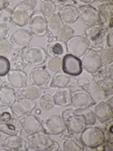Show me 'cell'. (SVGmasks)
Here are the masks:
<instances>
[{
	"mask_svg": "<svg viewBox=\"0 0 113 151\" xmlns=\"http://www.w3.org/2000/svg\"><path fill=\"white\" fill-rule=\"evenodd\" d=\"M37 5L36 0H25L18 4L12 9L11 23L17 27H24L28 25L32 16L34 15V9Z\"/></svg>",
	"mask_w": 113,
	"mask_h": 151,
	"instance_id": "obj_1",
	"label": "cell"
},
{
	"mask_svg": "<svg viewBox=\"0 0 113 151\" xmlns=\"http://www.w3.org/2000/svg\"><path fill=\"white\" fill-rule=\"evenodd\" d=\"M80 144L88 148H97L105 142V132L101 127L89 126L80 132Z\"/></svg>",
	"mask_w": 113,
	"mask_h": 151,
	"instance_id": "obj_2",
	"label": "cell"
},
{
	"mask_svg": "<svg viewBox=\"0 0 113 151\" xmlns=\"http://www.w3.org/2000/svg\"><path fill=\"white\" fill-rule=\"evenodd\" d=\"M26 141L29 145V148L34 150L45 151V150H58L59 144L58 142L51 139L49 134L44 131H39L35 134L27 135Z\"/></svg>",
	"mask_w": 113,
	"mask_h": 151,
	"instance_id": "obj_3",
	"label": "cell"
},
{
	"mask_svg": "<svg viewBox=\"0 0 113 151\" xmlns=\"http://www.w3.org/2000/svg\"><path fill=\"white\" fill-rule=\"evenodd\" d=\"M73 107L66 109V110L62 111L61 116L65 120L66 125H67V129L71 133L78 134L87 127V125L85 123L84 117L82 115L74 114L73 112Z\"/></svg>",
	"mask_w": 113,
	"mask_h": 151,
	"instance_id": "obj_4",
	"label": "cell"
},
{
	"mask_svg": "<svg viewBox=\"0 0 113 151\" xmlns=\"http://www.w3.org/2000/svg\"><path fill=\"white\" fill-rule=\"evenodd\" d=\"M42 129L49 135H59L66 127V122L60 114H52L41 121Z\"/></svg>",
	"mask_w": 113,
	"mask_h": 151,
	"instance_id": "obj_5",
	"label": "cell"
},
{
	"mask_svg": "<svg viewBox=\"0 0 113 151\" xmlns=\"http://www.w3.org/2000/svg\"><path fill=\"white\" fill-rule=\"evenodd\" d=\"M107 34V30L105 29L102 25H95L89 27L86 31H85V38L88 40L91 46H92V49L100 52L99 50L103 49V42H104V37Z\"/></svg>",
	"mask_w": 113,
	"mask_h": 151,
	"instance_id": "obj_6",
	"label": "cell"
},
{
	"mask_svg": "<svg viewBox=\"0 0 113 151\" xmlns=\"http://www.w3.org/2000/svg\"><path fill=\"white\" fill-rule=\"evenodd\" d=\"M66 48H67L69 54L80 58V57H83L87 53V51L91 48V45L85 38V36L77 35L74 36L69 41L66 42Z\"/></svg>",
	"mask_w": 113,
	"mask_h": 151,
	"instance_id": "obj_7",
	"label": "cell"
},
{
	"mask_svg": "<svg viewBox=\"0 0 113 151\" xmlns=\"http://www.w3.org/2000/svg\"><path fill=\"white\" fill-rule=\"evenodd\" d=\"M82 68L89 74H94L103 65L100 52L89 48L81 60Z\"/></svg>",
	"mask_w": 113,
	"mask_h": 151,
	"instance_id": "obj_8",
	"label": "cell"
},
{
	"mask_svg": "<svg viewBox=\"0 0 113 151\" xmlns=\"http://www.w3.org/2000/svg\"><path fill=\"white\" fill-rule=\"evenodd\" d=\"M62 71L70 77L80 76L83 71L81 60L69 53L65 54L62 58Z\"/></svg>",
	"mask_w": 113,
	"mask_h": 151,
	"instance_id": "obj_9",
	"label": "cell"
},
{
	"mask_svg": "<svg viewBox=\"0 0 113 151\" xmlns=\"http://www.w3.org/2000/svg\"><path fill=\"white\" fill-rule=\"evenodd\" d=\"M46 59V51L41 47H27L23 51V60L26 64L40 65L44 63Z\"/></svg>",
	"mask_w": 113,
	"mask_h": 151,
	"instance_id": "obj_10",
	"label": "cell"
},
{
	"mask_svg": "<svg viewBox=\"0 0 113 151\" xmlns=\"http://www.w3.org/2000/svg\"><path fill=\"white\" fill-rule=\"evenodd\" d=\"M77 8L78 12V18H80V20L85 25L92 27L100 24V17H99L96 8L92 7V5H81Z\"/></svg>",
	"mask_w": 113,
	"mask_h": 151,
	"instance_id": "obj_11",
	"label": "cell"
},
{
	"mask_svg": "<svg viewBox=\"0 0 113 151\" xmlns=\"http://www.w3.org/2000/svg\"><path fill=\"white\" fill-rule=\"evenodd\" d=\"M71 105L74 109L89 108L95 105V100L89 93L83 90H78L71 93Z\"/></svg>",
	"mask_w": 113,
	"mask_h": 151,
	"instance_id": "obj_12",
	"label": "cell"
},
{
	"mask_svg": "<svg viewBox=\"0 0 113 151\" xmlns=\"http://www.w3.org/2000/svg\"><path fill=\"white\" fill-rule=\"evenodd\" d=\"M19 122L22 129L26 132L27 135L35 134L37 132L42 130L41 120L35 114H26L21 118H19Z\"/></svg>",
	"mask_w": 113,
	"mask_h": 151,
	"instance_id": "obj_13",
	"label": "cell"
},
{
	"mask_svg": "<svg viewBox=\"0 0 113 151\" xmlns=\"http://www.w3.org/2000/svg\"><path fill=\"white\" fill-rule=\"evenodd\" d=\"M35 107H36V101L26 98L16 99L15 102L11 106L14 116L18 118V119L31 113L32 111L35 109Z\"/></svg>",
	"mask_w": 113,
	"mask_h": 151,
	"instance_id": "obj_14",
	"label": "cell"
},
{
	"mask_svg": "<svg viewBox=\"0 0 113 151\" xmlns=\"http://www.w3.org/2000/svg\"><path fill=\"white\" fill-rule=\"evenodd\" d=\"M51 78L50 73L47 71L45 67H36L32 68L29 72V81L31 84L36 85L38 87H46V85L49 83Z\"/></svg>",
	"mask_w": 113,
	"mask_h": 151,
	"instance_id": "obj_15",
	"label": "cell"
},
{
	"mask_svg": "<svg viewBox=\"0 0 113 151\" xmlns=\"http://www.w3.org/2000/svg\"><path fill=\"white\" fill-rule=\"evenodd\" d=\"M112 9L111 1L102 2L96 9L100 17V25H102L107 31L112 30Z\"/></svg>",
	"mask_w": 113,
	"mask_h": 151,
	"instance_id": "obj_16",
	"label": "cell"
},
{
	"mask_svg": "<svg viewBox=\"0 0 113 151\" xmlns=\"http://www.w3.org/2000/svg\"><path fill=\"white\" fill-rule=\"evenodd\" d=\"M0 146L9 150H26L29 149V145L26 139H24L20 135H8L2 142Z\"/></svg>",
	"mask_w": 113,
	"mask_h": 151,
	"instance_id": "obj_17",
	"label": "cell"
},
{
	"mask_svg": "<svg viewBox=\"0 0 113 151\" xmlns=\"http://www.w3.org/2000/svg\"><path fill=\"white\" fill-rule=\"evenodd\" d=\"M31 41L32 34L29 30L25 29V28H19V29L13 31L11 36V42L21 49H26L29 47Z\"/></svg>",
	"mask_w": 113,
	"mask_h": 151,
	"instance_id": "obj_18",
	"label": "cell"
},
{
	"mask_svg": "<svg viewBox=\"0 0 113 151\" xmlns=\"http://www.w3.org/2000/svg\"><path fill=\"white\" fill-rule=\"evenodd\" d=\"M28 27L31 34H34L38 37H44L48 32L47 29L46 19L41 14H34L28 24Z\"/></svg>",
	"mask_w": 113,
	"mask_h": 151,
	"instance_id": "obj_19",
	"label": "cell"
},
{
	"mask_svg": "<svg viewBox=\"0 0 113 151\" xmlns=\"http://www.w3.org/2000/svg\"><path fill=\"white\" fill-rule=\"evenodd\" d=\"M59 15L63 25L70 26L75 23L78 19V12L77 8L74 4H67L62 6L59 11Z\"/></svg>",
	"mask_w": 113,
	"mask_h": 151,
	"instance_id": "obj_20",
	"label": "cell"
},
{
	"mask_svg": "<svg viewBox=\"0 0 113 151\" xmlns=\"http://www.w3.org/2000/svg\"><path fill=\"white\" fill-rule=\"evenodd\" d=\"M7 77L9 84L13 89L20 90L27 85L26 74L23 70H11Z\"/></svg>",
	"mask_w": 113,
	"mask_h": 151,
	"instance_id": "obj_21",
	"label": "cell"
},
{
	"mask_svg": "<svg viewBox=\"0 0 113 151\" xmlns=\"http://www.w3.org/2000/svg\"><path fill=\"white\" fill-rule=\"evenodd\" d=\"M93 112L96 117V120L103 123V124H107L112 120L113 109L108 106L105 101L98 103L94 108Z\"/></svg>",
	"mask_w": 113,
	"mask_h": 151,
	"instance_id": "obj_22",
	"label": "cell"
},
{
	"mask_svg": "<svg viewBox=\"0 0 113 151\" xmlns=\"http://www.w3.org/2000/svg\"><path fill=\"white\" fill-rule=\"evenodd\" d=\"M16 100V92L9 84L4 83L0 88V107H11Z\"/></svg>",
	"mask_w": 113,
	"mask_h": 151,
	"instance_id": "obj_23",
	"label": "cell"
},
{
	"mask_svg": "<svg viewBox=\"0 0 113 151\" xmlns=\"http://www.w3.org/2000/svg\"><path fill=\"white\" fill-rule=\"evenodd\" d=\"M46 54L50 57H60L64 56L67 53V48H66V44L64 42H61L56 38L50 42H47L46 45Z\"/></svg>",
	"mask_w": 113,
	"mask_h": 151,
	"instance_id": "obj_24",
	"label": "cell"
},
{
	"mask_svg": "<svg viewBox=\"0 0 113 151\" xmlns=\"http://www.w3.org/2000/svg\"><path fill=\"white\" fill-rule=\"evenodd\" d=\"M41 89L40 87L36 86V85H26V87L20 89L16 93V99L19 98H26L31 99V100H36V99L40 98L41 96Z\"/></svg>",
	"mask_w": 113,
	"mask_h": 151,
	"instance_id": "obj_25",
	"label": "cell"
},
{
	"mask_svg": "<svg viewBox=\"0 0 113 151\" xmlns=\"http://www.w3.org/2000/svg\"><path fill=\"white\" fill-rule=\"evenodd\" d=\"M72 77L66 75L64 73H56L53 77L50 78L49 85L47 87L50 88H67L71 86V82H72Z\"/></svg>",
	"mask_w": 113,
	"mask_h": 151,
	"instance_id": "obj_26",
	"label": "cell"
},
{
	"mask_svg": "<svg viewBox=\"0 0 113 151\" xmlns=\"http://www.w3.org/2000/svg\"><path fill=\"white\" fill-rule=\"evenodd\" d=\"M71 93L72 91L69 88H61L53 94L55 105L61 107H68L71 105Z\"/></svg>",
	"mask_w": 113,
	"mask_h": 151,
	"instance_id": "obj_27",
	"label": "cell"
},
{
	"mask_svg": "<svg viewBox=\"0 0 113 151\" xmlns=\"http://www.w3.org/2000/svg\"><path fill=\"white\" fill-rule=\"evenodd\" d=\"M11 59H9V63H11V70H24L26 64L23 60V49L16 48L13 49L12 52H11Z\"/></svg>",
	"mask_w": 113,
	"mask_h": 151,
	"instance_id": "obj_28",
	"label": "cell"
},
{
	"mask_svg": "<svg viewBox=\"0 0 113 151\" xmlns=\"http://www.w3.org/2000/svg\"><path fill=\"white\" fill-rule=\"evenodd\" d=\"M21 125L18 118H15L12 122L8 124L0 125V132H3L6 135H19L21 132Z\"/></svg>",
	"mask_w": 113,
	"mask_h": 151,
	"instance_id": "obj_29",
	"label": "cell"
},
{
	"mask_svg": "<svg viewBox=\"0 0 113 151\" xmlns=\"http://www.w3.org/2000/svg\"><path fill=\"white\" fill-rule=\"evenodd\" d=\"M73 112L74 114L82 115L85 119V123L87 126H92L96 123V117L94 115V112L89 108H83V109H73Z\"/></svg>",
	"mask_w": 113,
	"mask_h": 151,
	"instance_id": "obj_30",
	"label": "cell"
},
{
	"mask_svg": "<svg viewBox=\"0 0 113 151\" xmlns=\"http://www.w3.org/2000/svg\"><path fill=\"white\" fill-rule=\"evenodd\" d=\"M74 31L70 26L62 25L58 30H56V37L58 40L66 42L67 41H69L71 38L74 37Z\"/></svg>",
	"mask_w": 113,
	"mask_h": 151,
	"instance_id": "obj_31",
	"label": "cell"
},
{
	"mask_svg": "<svg viewBox=\"0 0 113 151\" xmlns=\"http://www.w3.org/2000/svg\"><path fill=\"white\" fill-rule=\"evenodd\" d=\"M46 67L53 73H60L62 71V59L59 57H50L46 60Z\"/></svg>",
	"mask_w": 113,
	"mask_h": 151,
	"instance_id": "obj_32",
	"label": "cell"
},
{
	"mask_svg": "<svg viewBox=\"0 0 113 151\" xmlns=\"http://www.w3.org/2000/svg\"><path fill=\"white\" fill-rule=\"evenodd\" d=\"M45 19H46V23H47V29H48V31H50V32L54 31V30L56 31L61 26L63 25L62 22L60 20L59 13H54Z\"/></svg>",
	"mask_w": 113,
	"mask_h": 151,
	"instance_id": "obj_33",
	"label": "cell"
},
{
	"mask_svg": "<svg viewBox=\"0 0 113 151\" xmlns=\"http://www.w3.org/2000/svg\"><path fill=\"white\" fill-rule=\"evenodd\" d=\"M56 6L53 1H48V0H44L41 1L40 4V12L41 13V15L47 18L48 16L54 14L56 12Z\"/></svg>",
	"mask_w": 113,
	"mask_h": 151,
	"instance_id": "obj_34",
	"label": "cell"
},
{
	"mask_svg": "<svg viewBox=\"0 0 113 151\" xmlns=\"http://www.w3.org/2000/svg\"><path fill=\"white\" fill-rule=\"evenodd\" d=\"M39 104L41 110H44L45 111L52 110L55 107V101L53 96L48 93H44V94L41 93V96H40L39 99Z\"/></svg>",
	"mask_w": 113,
	"mask_h": 151,
	"instance_id": "obj_35",
	"label": "cell"
},
{
	"mask_svg": "<svg viewBox=\"0 0 113 151\" xmlns=\"http://www.w3.org/2000/svg\"><path fill=\"white\" fill-rule=\"evenodd\" d=\"M15 118L11 107H0V125L12 122Z\"/></svg>",
	"mask_w": 113,
	"mask_h": 151,
	"instance_id": "obj_36",
	"label": "cell"
},
{
	"mask_svg": "<svg viewBox=\"0 0 113 151\" xmlns=\"http://www.w3.org/2000/svg\"><path fill=\"white\" fill-rule=\"evenodd\" d=\"M63 149L65 151H82L84 150V146L79 144L77 139L70 137L65 139L63 143Z\"/></svg>",
	"mask_w": 113,
	"mask_h": 151,
	"instance_id": "obj_37",
	"label": "cell"
},
{
	"mask_svg": "<svg viewBox=\"0 0 113 151\" xmlns=\"http://www.w3.org/2000/svg\"><path fill=\"white\" fill-rule=\"evenodd\" d=\"M98 87L100 88L101 92L103 93L104 96H111L113 93V80L112 78H106L102 80V81L97 83Z\"/></svg>",
	"mask_w": 113,
	"mask_h": 151,
	"instance_id": "obj_38",
	"label": "cell"
},
{
	"mask_svg": "<svg viewBox=\"0 0 113 151\" xmlns=\"http://www.w3.org/2000/svg\"><path fill=\"white\" fill-rule=\"evenodd\" d=\"M92 75H93L92 83H98V82L102 81V80L107 78L108 76H107V70L106 64H103L101 67Z\"/></svg>",
	"mask_w": 113,
	"mask_h": 151,
	"instance_id": "obj_39",
	"label": "cell"
},
{
	"mask_svg": "<svg viewBox=\"0 0 113 151\" xmlns=\"http://www.w3.org/2000/svg\"><path fill=\"white\" fill-rule=\"evenodd\" d=\"M11 70V63L7 57L0 56V78L5 77Z\"/></svg>",
	"mask_w": 113,
	"mask_h": 151,
	"instance_id": "obj_40",
	"label": "cell"
},
{
	"mask_svg": "<svg viewBox=\"0 0 113 151\" xmlns=\"http://www.w3.org/2000/svg\"><path fill=\"white\" fill-rule=\"evenodd\" d=\"M100 55H101L103 64L111 63L113 61V49L112 48H108V47L104 48L103 47V49L100 52Z\"/></svg>",
	"mask_w": 113,
	"mask_h": 151,
	"instance_id": "obj_41",
	"label": "cell"
},
{
	"mask_svg": "<svg viewBox=\"0 0 113 151\" xmlns=\"http://www.w3.org/2000/svg\"><path fill=\"white\" fill-rule=\"evenodd\" d=\"M12 50V45L11 41H9L8 39H4L2 41H0V56L6 57L9 55Z\"/></svg>",
	"mask_w": 113,
	"mask_h": 151,
	"instance_id": "obj_42",
	"label": "cell"
},
{
	"mask_svg": "<svg viewBox=\"0 0 113 151\" xmlns=\"http://www.w3.org/2000/svg\"><path fill=\"white\" fill-rule=\"evenodd\" d=\"M77 84L79 88H81L83 91L85 92H89V90H91V81H89V79L87 78H78L77 81Z\"/></svg>",
	"mask_w": 113,
	"mask_h": 151,
	"instance_id": "obj_43",
	"label": "cell"
},
{
	"mask_svg": "<svg viewBox=\"0 0 113 151\" xmlns=\"http://www.w3.org/2000/svg\"><path fill=\"white\" fill-rule=\"evenodd\" d=\"M9 33V27L6 24H0V41L6 39Z\"/></svg>",
	"mask_w": 113,
	"mask_h": 151,
	"instance_id": "obj_44",
	"label": "cell"
},
{
	"mask_svg": "<svg viewBox=\"0 0 113 151\" xmlns=\"http://www.w3.org/2000/svg\"><path fill=\"white\" fill-rule=\"evenodd\" d=\"M11 4V1H9V0H0V17H1V12L8 9Z\"/></svg>",
	"mask_w": 113,
	"mask_h": 151,
	"instance_id": "obj_45",
	"label": "cell"
},
{
	"mask_svg": "<svg viewBox=\"0 0 113 151\" xmlns=\"http://www.w3.org/2000/svg\"><path fill=\"white\" fill-rule=\"evenodd\" d=\"M112 36H113V33H112V30L108 31L107 34H106V44L107 45L108 48H112Z\"/></svg>",
	"mask_w": 113,
	"mask_h": 151,
	"instance_id": "obj_46",
	"label": "cell"
},
{
	"mask_svg": "<svg viewBox=\"0 0 113 151\" xmlns=\"http://www.w3.org/2000/svg\"><path fill=\"white\" fill-rule=\"evenodd\" d=\"M112 99H113V98H112V96H110V97H109V98H108V99H107V100H106L105 102H106V103H107V105H108V106H109L110 108H112V109H113Z\"/></svg>",
	"mask_w": 113,
	"mask_h": 151,
	"instance_id": "obj_47",
	"label": "cell"
},
{
	"mask_svg": "<svg viewBox=\"0 0 113 151\" xmlns=\"http://www.w3.org/2000/svg\"><path fill=\"white\" fill-rule=\"evenodd\" d=\"M3 80H2V78H0V88H1V86H2V84H3Z\"/></svg>",
	"mask_w": 113,
	"mask_h": 151,
	"instance_id": "obj_48",
	"label": "cell"
},
{
	"mask_svg": "<svg viewBox=\"0 0 113 151\" xmlns=\"http://www.w3.org/2000/svg\"><path fill=\"white\" fill-rule=\"evenodd\" d=\"M40 112H41V111H39V110H37V111H36V113H37V114H40Z\"/></svg>",
	"mask_w": 113,
	"mask_h": 151,
	"instance_id": "obj_49",
	"label": "cell"
}]
</instances>
